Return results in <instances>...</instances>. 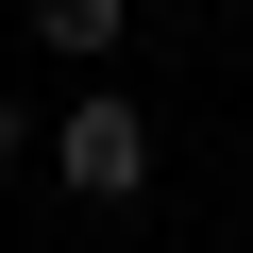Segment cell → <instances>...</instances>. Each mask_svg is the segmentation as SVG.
Returning <instances> with one entry per match:
<instances>
[{
	"instance_id": "obj_1",
	"label": "cell",
	"mask_w": 253,
	"mask_h": 253,
	"mask_svg": "<svg viewBox=\"0 0 253 253\" xmlns=\"http://www.w3.org/2000/svg\"><path fill=\"white\" fill-rule=\"evenodd\" d=\"M34 169H51L68 203H101V219H118V203H152V118L118 101V68H101V84L51 118V135H34Z\"/></svg>"
},
{
	"instance_id": "obj_2",
	"label": "cell",
	"mask_w": 253,
	"mask_h": 253,
	"mask_svg": "<svg viewBox=\"0 0 253 253\" xmlns=\"http://www.w3.org/2000/svg\"><path fill=\"white\" fill-rule=\"evenodd\" d=\"M17 34H34L51 68H84V84H101V68H118V34H135V0H17Z\"/></svg>"
},
{
	"instance_id": "obj_3",
	"label": "cell",
	"mask_w": 253,
	"mask_h": 253,
	"mask_svg": "<svg viewBox=\"0 0 253 253\" xmlns=\"http://www.w3.org/2000/svg\"><path fill=\"white\" fill-rule=\"evenodd\" d=\"M0 169H34V118H17V101H0Z\"/></svg>"
}]
</instances>
